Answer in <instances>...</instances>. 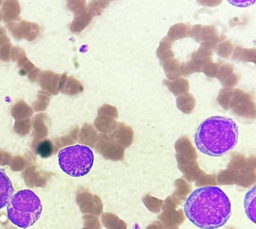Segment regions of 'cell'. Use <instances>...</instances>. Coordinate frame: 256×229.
<instances>
[{
	"label": "cell",
	"instance_id": "obj_14",
	"mask_svg": "<svg viewBox=\"0 0 256 229\" xmlns=\"http://www.w3.org/2000/svg\"><path fill=\"white\" fill-rule=\"evenodd\" d=\"M226 38L224 35L219 36L217 30L214 25L202 26L199 41L212 42L218 44Z\"/></svg>",
	"mask_w": 256,
	"mask_h": 229
},
{
	"label": "cell",
	"instance_id": "obj_1",
	"mask_svg": "<svg viewBox=\"0 0 256 229\" xmlns=\"http://www.w3.org/2000/svg\"><path fill=\"white\" fill-rule=\"evenodd\" d=\"M189 220L202 229H216L223 226L232 214L230 200L216 186L196 188L188 196L184 206Z\"/></svg>",
	"mask_w": 256,
	"mask_h": 229
},
{
	"label": "cell",
	"instance_id": "obj_25",
	"mask_svg": "<svg viewBox=\"0 0 256 229\" xmlns=\"http://www.w3.org/2000/svg\"><path fill=\"white\" fill-rule=\"evenodd\" d=\"M108 4V0H92L89 3L88 9L93 16L99 15Z\"/></svg>",
	"mask_w": 256,
	"mask_h": 229
},
{
	"label": "cell",
	"instance_id": "obj_11",
	"mask_svg": "<svg viewBox=\"0 0 256 229\" xmlns=\"http://www.w3.org/2000/svg\"><path fill=\"white\" fill-rule=\"evenodd\" d=\"M61 74L52 70L40 71L38 76V82L40 86L52 92H56L60 83Z\"/></svg>",
	"mask_w": 256,
	"mask_h": 229
},
{
	"label": "cell",
	"instance_id": "obj_21",
	"mask_svg": "<svg viewBox=\"0 0 256 229\" xmlns=\"http://www.w3.org/2000/svg\"><path fill=\"white\" fill-rule=\"evenodd\" d=\"M256 48H246L236 46L232 55L234 60L245 62H253L256 64Z\"/></svg>",
	"mask_w": 256,
	"mask_h": 229
},
{
	"label": "cell",
	"instance_id": "obj_28",
	"mask_svg": "<svg viewBox=\"0 0 256 229\" xmlns=\"http://www.w3.org/2000/svg\"><path fill=\"white\" fill-rule=\"evenodd\" d=\"M228 2L234 6L238 7H246L255 2V0H228Z\"/></svg>",
	"mask_w": 256,
	"mask_h": 229
},
{
	"label": "cell",
	"instance_id": "obj_5",
	"mask_svg": "<svg viewBox=\"0 0 256 229\" xmlns=\"http://www.w3.org/2000/svg\"><path fill=\"white\" fill-rule=\"evenodd\" d=\"M175 201L167 198L162 207V212L158 218L164 229H178L185 220L186 218L182 208L177 210Z\"/></svg>",
	"mask_w": 256,
	"mask_h": 229
},
{
	"label": "cell",
	"instance_id": "obj_7",
	"mask_svg": "<svg viewBox=\"0 0 256 229\" xmlns=\"http://www.w3.org/2000/svg\"><path fill=\"white\" fill-rule=\"evenodd\" d=\"M71 10L74 16L70 24V30L72 32H80L91 22L93 16L86 7V4L74 7Z\"/></svg>",
	"mask_w": 256,
	"mask_h": 229
},
{
	"label": "cell",
	"instance_id": "obj_27",
	"mask_svg": "<svg viewBox=\"0 0 256 229\" xmlns=\"http://www.w3.org/2000/svg\"><path fill=\"white\" fill-rule=\"evenodd\" d=\"M220 62H212L206 64L202 67V72L210 78H216Z\"/></svg>",
	"mask_w": 256,
	"mask_h": 229
},
{
	"label": "cell",
	"instance_id": "obj_3",
	"mask_svg": "<svg viewBox=\"0 0 256 229\" xmlns=\"http://www.w3.org/2000/svg\"><path fill=\"white\" fill-rule=\"evenodd\" d=\"M6 206L8 218L14 225L22 228L36 222L42 209L40 198L29 189L18 190L13 194Z\"/></svg>",
	"mask_w": 256,
	"mask_h": 229
},
{
	"label": "cell",
	"instance_id": "obj_24",
	"mask_svg": "<svg viewBox=\"0 0 256 229\" xmlns=\"http://www.w3.org/2000/svg\"><path fill=\"white\" fill-rule=\"evenodd\" d=\"M36 152L42 158L50 157L53 152L52 143L48 140H44L40 142L36 148Z\"/></svg>",
	"mask_w": 256,
	"mask_h": 229
},
{
	"label": "cell",
	"instance_id": "obj_33",
	"mask_svg": "<svg viewBox=\"0 0 256 229\" xmlns=\"http://www.w3.org/2000/svg\"></svg>",
	"mask_w": 256,
	"mask_h": 229
},
{
	"label": "cell",
	"instance_id": "obj_31",
	"mask_svg": "<svg viewBox=\"0 0 256 229\" xmlns=\"http://www.w3.org/2000/svg\"><path fill=\"white\" fill-rule=\"evenodd\" d=\"M2 0H0V6L2 4ZM2 20V16H1V12H0V22Z\"/></svg>",
	"mask_w": 256,
	"mask_h": 229
},
{
	"label": "cell",
	"instance_id": "obj_15",
	"mask_svg": "<svg viewBox=\"0 0 256 229\" xmlns=\"http://www.w3.org/2000/svg\"><path fill=\"white\" fill-rule=\"evenodd\" d=\"M190 25L180 22L171 26L166 37L172 42L174 41L190 36Z\"/></svg>",
	"mask_w": 256,
	"mask_h": 229
},
{
	"label": "cell",
	"instance_id": "obj_10",
	"mask_svg": "<svg viewBox=\"0 0 256 229\" xmlns=\"http://www.w3.org/2000/svg\"><path fill=\"white\" fill-rule=\"evenodd\" d=\"M0 9L4 22L18 21L20 19V6L18 0L2 1Z\"/></svg>",
	"mask_w": 256,
	"mask_h": 229
},
{
	"label": "cell",
	"instance_id": "obj_4",
	"mask_svg": "<svg viewBox=\"0 0 256 229\" xmlns=\"http://www.w3.org/2000/svg\"><path fill=\"white\" fill-rule=\"evenodd\" d=\"M59 166L62 170L72 177L87 174L94 162V154L88 146L75 144L61 149L58 155Z\"/></svg>",
	"mask_w": 256,
	"mask_h": 229
},
{
	"label": "cell",
	"instance_id": "obj_13",
	"mask_svg": "<svg viewBox=\"0 0 256 229\" xmlns=\"http://www.w3.org/2000/svg\"><path fill=\"white\" fill-rule=\"evenodd\" d=\"M211 61H212V58L209 56L203 60L191 59L186 62H182L180 67L181 76H188L194 72H202L203 66Z\"/></svg>",
	"mask_w": 256,
	"mask_h": 229
},
{
	"label": "cell",
	"instance_id": "obj_16",
	"mask_svg": "<svg viewBox=\"0 0 256 229\" xmlns=\"http://www.w3.org/2000/svg\"><path fill=\"white\" fill-rule=\"evenodd\" d=\"M162 66L169 80H174L181 76L180 64L178 60L174 57L164 62Z\"/></svg>",
	"mask_w": 256,
	"mask_h": 229
},
{
	"label": "cell",
	"instance_id": "obj_8",
	"mask_svg": "<svg viewBox=\"0 0 256 229\" xmlns=\"http://www.w3.org/2000/svg\"><path fill=\"white\" fill-rule=\"evenodd\" d=\"M10 57L12 61L16 62L21 76L28 74L35 68L28 58L24 50L18 46H14L11 50Z\"/></svg>",
	"mask_w": 256,
	"mask_h": 229
},
{
	"label": "cell",
	"instance_id": "obj_19",
	"mask_svg": "<svg viewBox=\"0 0 256 229\" xmlns=\"http://www.w3.org/2000/svg\"><path fill=\"white\" fill-rule=\"evenodd\" d=\"M60 87L67 92L74 93L82 90V84L72 76H68L64 73L60 78Z\"/></svg>",
	"mask_w": 256,
	"mask_h": 229
},
{
	"label": "cell",
	"instance_id": "obj_20",
	"mask_svg": "<svg viewBox=\"0 0 256 229\" xmlns=\"http://www.w3.org/2000/svg\"><path fill=\"white\" fill-rule=\"evenodd\" d=\"M12 50L10 40L4 27L0 26V59L9 62Z\"/></svg>",
	"mask_w": 256,
	"mask_h": 229
},
{
	"label": "cell",
	"instance_id": "obj_22",
	"mask_svg": "<svg viewBox=\"0 0 256 229\" xmlns=\"http://www.w3.org/2000/svg\"><path fill=\"white\" fill-rule=\"evenodd\" d=\"M216 48L217 46L216 44L202 42L198 48L192 53V59L200 60L211 56Z\"/></svg>",
	"mask_w": 256,
	"mask_h": 229
},
{
	"label": "cell",
	"instance_id": "obj_23",
	"mask_svg": "<svg viewBox=\"0 0 256 229\" xmlns=\"http://www.w3.org/2000/svg\"><path fill=\"white\" fill-rule=\"evenodd\" d=\"M162 82L172 92L176 94L186 91L189 87L188 80L183 78H179L172 82L165 78Z\"/></svg>",
	"mask_w": 256,
	"mask_h": 229
},
{
	"label": "cell",
	"instance_id": "obj_12",
	"mask_svg": "<svg viewBox=\"0 0 256 229\" xmlns=\"http://www.w3.org/2000/svg\"><path fill=\"white\" fill-rule=\"evenodd\" d=\"M14 192L12 183L4 168H0V209L6 206Z\"/></svg>",
	"mask_w": 256,
	"mask_h": 229
},
{
	"label": "cell",
	"instance_id": "obj_2",
	"mask_svg": "<svg viewBox=\"0 0 256 229\" xmlns=\"http://www.w3.org/2000/svg\"><path fill=\"white\" fill-rule=\"evenodd\" d=\"M238 129L236 122L226 116H212L198 126L194 142L201 152L212 156L224 155L236 146Z\"/></svg>",
	"mask_w": 256,
	"mask_h": 229
},
{
	"label": "cell",
	"instance_id": "obj_30",
	"mask_svg": "<svg viewBox=\"0 0 256 229\" xmlns=\"http://www.w3.org/2000/svg\"><path fill=\"white\" fill-rule=\"evenodd\" d=\"M202 6H214L222 2V0H197Z\"/></svg>",
	"mask_w": 256,
	"mask_h": 229
},
{
	"label": "cell",
	"instance_id": "obj_18",
	"mask_svg": "<svg viewBox=\"0 0 256 229\" xmlns=\"http://www.w3.org/2000/svg\"><path fill=\"white\" fill-rule=\"evenodd\" d=\"M256 186L246 192L244 199L245 212L248 217L255 223L256 221Z\"/></svg>",
	"mask_w": 256,
	"mask_h": 229
},
{
	"label": "cell",
	"instance_id": "obj_17",
	"mask_svg": "<svg viewBox=\"0 0 256 229\" xmlns=\"http://www.w3.org/2000/svg\"><path fill=\"white\" fill-rule=\"evenodd\" d=\"M172 43L166 36L162 38L160 42L159 46L156 51V54L161 66L166 60L174 57V53L171 50Z\"/></svg>",
	"mask_w": 256,
	"mask_h": 229
},
{
	"label": "cell",
	"instance_id": "obj_29",
	"mask_svg": "<svg viewBox=\"0 0 256 229\" xmlns=\"http://www.w3.org/2000/svg\"><path fill=\"white\" fill-rule=\"evenodd\" d=\"M40 72V70L38 68L36 67L28 76V78L32 82H34L38 78V75Z\"/></svg>",
	"mask_w": 256,
	"mask_h": 229
},
{
	"label": "cell",
	"instance_id": "obj_9",
	"mask_svg": "<svg viewBox=\"0 0 256 229\" xmlns=\"http://www.w3.org/2000/svg\"><path fill=\"white\" fill-rule=\"evenodd\" d=\"M216 78L224 86H234L238 82L240 76L234 72L232 64L220 62Z\"/></svg>",
	"mask_w": 256,
	"mask_h": 229
},
{
	"label": "cell",
	"instance_id": "obj_32",
	"mask_svg": "<svg viewBox=\"0 0 256 229\" xmlns=\"http://www.w3.org/2000/svg\"><path fill=\"white\" fill-rule=\"evenodd\" d=\"M228 229H234V228H228Z\"/></svg>",
	"mask_w": 256,
	"mask_h": 229
},
{
	"label": "cell",
	"instance_id": "obj_6",
	"mask_svg": "<svg viewBox=\"0 0 256 229\" xmlns=\"http://www.w3.org/2000/svg\"><path fill=\"white\" fill-rule=\"evenodd\" d=\"M6 27L17 40L32 41L40 34V26L38 24L25 20L8 22Z\"/></svg>",
	"mask_w": 256,
	"mask_h": 229
},
{
	"label": "cell",
	"instance_id": "obj_26",
	"mask_svg": "<svg viewBox=\"0 0 256 229\" xmlns=\"http://www.w3.org/2000/svg\"><path fill=\"white\" fill-rule=\"evenodd\" d=\"M217 54L218 56L227 58L230 56L233 50V44L230 40L220 42L217 46Z\"/></svg>",
	"mask_w": 256,
	"mask_h": 229
}]
</instances>
